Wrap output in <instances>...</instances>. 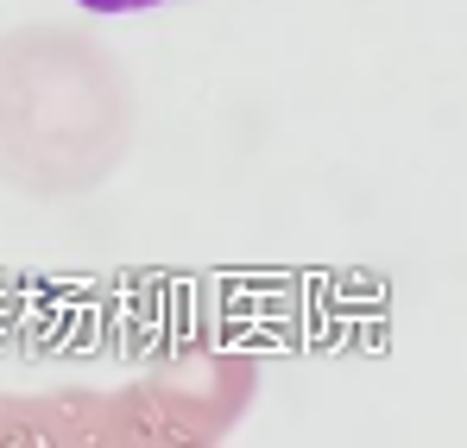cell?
Segmentation results:
<instances>
[{
	"label": "cell",
	"mask_w": 467,
	"mask_h": 448,
	"mask_svg": "<svg viewBox=\"0 0 467 448\" xmlns=\"http://www.w3.org/2000/svg\"><path fill=\"white\" fill-rule=\"evenodd\" d=\"M88 13H152V6H171V0H77Z\"/></svg>",
	"instance_id": "6da1fadb"
}]
</instances>
